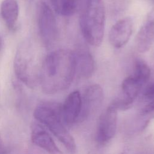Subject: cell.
Masks as SVG:
<instances>
[{
	"label": "cell",
	"mask_w": 154,
	"mask_h": 154,
	"mask_svg": "<svg viewBox=\"0 0 154 154\" xmlns=\"http://www.w3.org/2000/svg\"><path fill=\"white\" fill-rule=\"evenodd\" d=\"M75 74L74 52L66 49H57L43 60L39 84L44 93H57L70 87Z\"/></svg>",
	"instance_id": "6da1fadb"
},
{
	"label": "cell",
	"mask_w": 154,
	"mask_h": 154,
	"mask_svg": "<svg viewBox=\"0 0 154 154\" xmlns=\"http://www.w3.org/2000/svg\"><path fill=\"white\" fill-rule=\"evenodd\" d=\"M34 117L56 137L70 154L76 153L75 139L67 129L63 119L61 104L55 102H42L35 108Z\"/></svg>",
	"instance_id": "7a4b0ae2"
},
{
	"label": "cell",
	"mask_w": 154,
	"mask_h": 154,
	"mask_svg": "<svg viewBox=\"0 0 154 154\" xmlns=\"http://www.w3.org/2000/svg\"><path fill=\"white\" fill-rule=\"evenodd\" d=\"M79 26L85 40L91 45L99 46L103 40L105 11L103 0H81Z\"/></svg>",
	"instance_id": "3957f363"
},
{
	"label": "cell",
	"mask_w": 154,
	"mask_h": 154,
	"mask_svg": "<svg viewBox=\"0 0 154 154\" xmlns=\"http://www.w3.org/2000/svg\"><path fill=\"white\" fill-rule=\"evenodd\" d=\"M42 64L31 41L25 40L20 44L14 59V70L21 82L30 88L39 84Z\"/></svg>",
	"instance_id": "277c9868"
},
{
	"label": "cell",
	"mask_w": 154,
	"mask_h": 154,
	"mask_svg": "<svg viewBox=\"0 0 154 154\" xmlns=\"http://www.w3.org/2000/svg\"><path fill=\"white\" fill-rule=\"evenodd\" d=\"M37 19L43 43L46 47H51L58 38V26L52 9L44 1H39L37 4Z\"/></svg>",
	"instance_id": "5b68a950"
},
{
	"label": "cell",
	"mask_w": 154,
	"mask_h": 154,
	"mask_svg": "<svg viewBox=\"0 0 154 154\" xmlns=\"http://www.w3.org/2000/svg\"><path fill=\"white\" fill-rule=\"evenodd\" d=\"M103 101V91L99 84H92L85 90L82 97L81 113L78 121L90 119L100 108Z\"/></svg>",
	"instance_id": "8992f818"
},
{
	"label": "cell",
	"mask_w": 154,
	"mask_h": 154,
	"mask_svg": "<svg viewBox=\"0 0 154 154\" xmlns=\"http://www.w3.org/2000/svg\"><path fill=\"white\" fill-rule=\"evenodd\" d=\"M117 123V110L109 105L99 119L96 131V140L99 144H105L114 137Z\"/></svg>",
	"instance_id": "52a82bcc"
},
{
	"label": "cell",
	"mask_w": 154,
	"mask_h": 154,
	"mask_svg": "<svg viewBox=\"0 0 154 154\" xmlns=\"http://www.w3.org/2000/svg\"><path fill=\"white\" fill-rule=\"evenodd\" d=\"M133 29V21L130 17H125L117 20L109 32V41L114 48H120L129 40Z\"/></svg>",
	"instance_id": "ba28073f"
},
{
	"label": "cell",
	"mask_w": 154,
	"mask_h": 154,
	"mask_svg": "<svg viewBox=\"0 0 154 154\" xmlns=\"http://www.w3.org/2000/svg\"><path fill=\"white\" fill-rule=\"evenodd\" d=\"M31 139L32 143L49 154H63L45 128L38 122L31 125Z\"/></svg>",
	"instance_id": "9c48e42d"
},
{
	"label": "cell",
	"mask_w": 154,
	"mask_h": 154,
	"mask_svg": "<svg viewBox=\"0 0 154 154\" xmlns=\"http://www.w3.org/2000/svg\"><path fill=\"white\" fill-rule=\"evenodd\" d=\"M82 96L78 91L70 93L61 105L63 121L67 126L73 125L78 121L81 113Z\"/></svg>",
	"instance_id": "30bf717a"
},
{
	"label": "cell",
	"mask_w": 154,
	"mask_h": 154,
	"mask_svg": "<svg viewBox=\"0 0 154 154\" xmlns=\"http://www.w3.org/2000/svg\"><path fill=\"white\" fill-rule=\"evenodd\" d=\"M74 55L78 76L82 79L90 78L94 70V61L90 52L85 49H79L74 52Z\"/></svg>",
	"instance_id": "8fae6325"
},
{
	"label": "cell",
	"mask_w": 154,
	"mask_h": 154,
	"mask_svg": "<svg viewBox=\"0 0 154 154\" xmlns=\"http://www.w3.org/2000/svg\"><path fill=\"white\" fill-rule=\"evenodd\" d=\"M154 38V17H149L142 25L135 37V46L139 52L148 51Z\"/></svg>",
	"instance_id": "7c38bea8"
},
{
	"label": "cell",
	"mask_w": 154,
	"mask_h": 154,
	"mask_svg": "<svg viewBox=\"0 0 154 154\" xmlns=\"http://www.w3.org/2000/svg\"><path fill=\"white\" fill-rule=\"evenodd\" d=\"M0 14L7 27L14 30L19 17V5L16 0H3L0 6Z\"/></svg>",
	"instance_id": "4fadbf2b"
},
{
	"label": "cell",
	"mask_w": 154,
	"mask_h": 154,
	"mask_svg": "<svg viewBox=\"0 0 154 154\" xmlns=\"http://www.w3.org/2000/svg\"><path fill=\"white\" fill-rule=\"evenodd\" d=\"M54 10L63 16H70L79 9L81 0H51Z\"/></svg>",
	"instance_id": "5bb4252c"
},
{
	"label": "cell",
	"mask_w": 154,
	"mask_h": 154,
	"mask_svg": "<svg viewBox=\"0 0 154 154\" xmlns=\"http://www.w3.org/2000/svg\"><path fill=\"white\" fill-rule=\"evenodd\" d=\"M143 106L140 110V115L149 118L154 115V83L146 87L142 94Z\"/></svg>",
	"instance_id": "9a60e30c"
},
{
	"label": "cell",
	"mask_w": 154,
	"mask_h": 154,
	"mask_svg": "<svg viewBox=\"0 0 154 154\" xmlns=\"http://www.w3.org/2000/svg\"><path fill=\"white\" fill-rule=\"evenodd\" d=\"M150 69L147 64L142 59L137 58L135 61L133 75L143 80L146 83L150 76Z\"/></svg>",
	"instance_id": "2e32d148"
},
{
	"label": "cell",
	"mask_w": 154,
	"mask_h": 154,
	"mask_svg": "<svg viewBox=\"0 0 154 154\" xmlns=\"http://www.w3.org/2000/svg\"><path fill=\"white\" fill-rule=\"evenodd\" d=\"M0 154H5L4 143H3L2 139L1 138V135H0Z\"/></svg>",
	"instance_id": "e0dca14e"
},
{
	"label": "cell",
	"mask_w": 154,
	"mask_h": 154,
	"mask_svg": "<svg viewBox=\"0 0 154 154\" xmlns=\"http://www.w3.org/2000/svg\"><path fill=\"white\" fill-rule=\"evenodd\" d=\"M4 47V41L3 38L0 35V55L3 51Z\"/></svg>",
	"instance_id": "ac0fdd59"
},
{
	"label": "cell",
	"mask_w": 154,
	"mask_h": 154,
	"mask_svg": "<svg viewBox=\"0 0 154 154\" xmlns=\"http://www.w3.org/2000/svg\"><path fill=\"white\" fill-rule=\"evenodd\" d=\"M0 96H1V87H0Z\"/></svg>",
	"instance_id": "d6986e66"
},
{
	"label": "cell",
	"mask_w": 154,
	"mask_h": 154,
	"mask_svg": "<svg viewBox=\"0 0 154 154\" xmlns=\"http://www.w3.org/2000/svg\"><path fill=\"white\" fill-rule=\"evenodd\" d=\"M152 1L153 2V3H154V0H152Z\"/></svg>",
	"instance_id": "ffe728a7"
},
{
	"label": "cell",
	"mask_w": 154,
	"mask_h": 154,
	"mask_svg": "<svg viewBox=\"0 0 154 154\" xmlns=\"http://www.w3.org/2000/svg\"><path fill=\"white\" fill-rule=\"evenodd\" d=\"M122 154H125V153H122Z\"/></svg>",
	"instance_id": "44dd1931"
}]
</instances>
